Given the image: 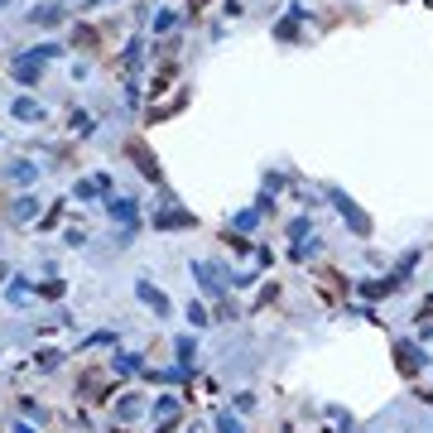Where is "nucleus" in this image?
<instances>
[{"mask_svg": "<svg viewBox=\"0 0 433 433\" xmlns=\"http://www.w3.org/2000/svg\"><path fill=\"white\" fill-rule=\"evenodd\" d=\"M125 154L140 164V174H145V178H159V164H154V154H149L140 140H125Z\"/></svg>", "mask_w": 433, "mask_h": 433, "instance_id": "nucleus-1", "label": "nucleus"}, {"mask_svg": "<svg viewBox=\"0 0 433 433\" xmlns=\"http://www.w3.org/2000/svg\"><path fill=\"white\" fill-rule=\"evenodd\" d=\"M318 279H323L327 299H342V294H347V279H342V275H337V270H332V265H327V270H323V275H318Z\"/></svg>", "mask_w": 433, "mask_h": 433, "instance_id": "nucleus-2", "label": "nucleus"}, {"mask_svg": "<svg viewBox=\"0 0 433 433\" xmlns=\"http://www.w3.org/2000/svg\"><path fill=\"white\" fill-rule=\"evenodd\" d=\"M77 48H87V53H97V29H77Z\"/></svg>", "mask_w": 433, "mask_h": 433, "instance_id": "nucleus-3", "label": "nucleus"}]
</instances>
